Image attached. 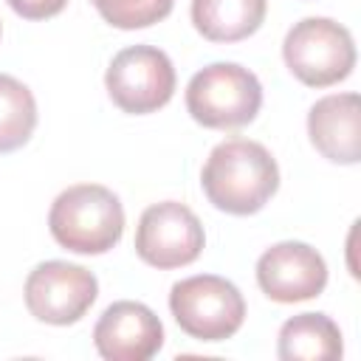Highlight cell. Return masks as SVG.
<instances>
[{"label":"cell","mask_w":361,"mask_h":361,"mask_svg":"<svg viewBox=\"0 0 361 361\" xmlns=\"http://www.w3.org/2000/svg\"><path fill=\"white\" fill-rule=\"evenodd\" d=\"M206 200L237 217L257 214L279 189V166L274 155L251 138L220 141L200 172Z\"/></svg>","instance_id":"obj_1"},{"label":"cell","mask_w":361,"mask_h":361,"mask_svg":"<svg viewBox=\"0 0 361 361\" xmlns=\"http://www.w3.org/2000/svg\"><path fill=\"white\" fill-rule=\"evenodd\" d=\"M48 228L73 254H104L124 234V206L102 183H76L51 203Z\"/></svg>","instance_id":"obj_2"},{"label":"cell","mask_w":361,"mask_h":361,"mask_svg":"<svg viewBox=\"0 0 361 361\" xmlns=\"http://www.w3.org/2000/svg\"><path fill=\"white\" fill-rule=\"evenodd\" d=\"M262 107L259 79L237 62H212L186 85L189 116L209 130H240Z\"/></svg>","instance_id":"obj_3"},{"label":"cell","mask_w":361,"mask_h":361,"mask_svg":"<svg viewBox=\"0 0 361 361\" xmlns=\"http://www.w3.org/2000/svg\"><path fill=\"white\" fill-rule=\"evenodd\" d=\"M288 71L307 87H330L344 82L355 68L353 34L330 17H305L293 23L282 42Z\"/></svg>","instance_id":"obj_4"},{"label":"cell","mask_w":361,"mask_h":361,"mask_svg":"<svg viewBox=\"0 0 361 361\" xmlns=\"http://www.w3.org/2000/svg\"><path fill=\"white\" fill-rule=\"evenodd\" d=\"M178 327L197 341H226L245 322V299L234 282L217 274L186 276L169 290Z\"/></svg>","instance_id":"obj_5"},{"label":"cell","mask_w":361,"mask_h":361,"mask_svg":"<svg viewBox=\"0 0 361 361\" xmlns=\"http://www.w3.org/2000/svg\"><path fill=\"white\" fill-rule=\"evenodd\" d=\"M104 87L118 110L130 116L155 113L175 93L172 59L155 45H130L107 65Z\"/></svg>","instance_id":"obj_6"},{"label":"cell","mask_w":361,"mask_h":361,"mask_svg":"<svg viewBox=\"0 0 361 361\" xmlns=\"http://www.w3.org/2000/svg\"><path fill=\"white\" fill-rule=\"evenodd\" d=\"M203 245L206 234L197 214L178 200L147 206L135 228V254L158 271L192 265Z\"/></svg>","instance_id":"obj_7"},{"label":"cell","mask_w":361,"mask_h":361,"mask_svg":"<svg viewBox=\"0 0 361 361\" xmlns=\"http://www.w3.org/2000/svg\"><path fill=\"white\" fill-rule=\"evenodd\" d=\"M25 307L37 322L65 327L79 322L99 296L96 276L76 262H39L25 279Z\"/></svg>","instance_id":"obj_8"},{"label":"cell","mask_w":361,"mask_h":361,"mask_svg":"<svg viewBox=\"0 0 361 361\" xmlns=\"http://www.w3.org/2000/svg\"><path fill=\"white\" fill-rule=\"evenodd\" d=\"M257 285L268 299L279 305L307 302L324 290L327 262L313 245L285 240L265 248L257 259Z\"/></svg>","instance_id":"obj_9"},{"label":"cell","mask_w":361,"mask_h":361,"mask_svg":"<svg viewBox=\"0 0 361 361\" xmlns=\"http://www.w3.org/2000/svg\"><path fill=\"white\" fill-rule=\"evenodd\" d=\"M93 344L107 361H149L164 347V324L144 302L121 299L99 316Z\"/></svg>","instance_id":"obj_10"},{"label":"cell","mask_w":361,"mask_h":361,"mask_svg":"<svg viewBox=\"0 0 361 361\" xmlns=\"http://www.w3.org/2000/svg\"><path fill=\"white\" fill-rule=\"evenodd\" d=\"M307 135L316 152L333 164L361 161V99L358 93H333L307 113Z\"/></svg>","instance_id":"obj_11"},{"label":"cell","mask_w":361,"mask_h":361,"mask_svg":"<svg viewBox=\"0 0 361 361\" xmlns=\"http://www.w3.org/2000/svg\"><path fill=\"white\" fill-rule=\"evenodd\" d=\"M268 0H192V23L209 42H240L265 23Z\"/></svg>","instance_id":"obj_12"},{"label":"cell","mask_w":361,"mask_h":361,"mask_svg":"<svg viewBox=\"0 0 361 361\" xmlns=\"http://www.w3.org/2000/svg\"><path fill=\"white\" fill-rule=\"evenodd\" d=\"M276 353L282 361H333L341 358V330L327 313H299L279 327Z\"/></svg>","instance_id":"obj_13"},{"label":"cell","mask_w":361,"mask_h":361,"mask_svg":"<svg viewBox=\"0 0 361 361\" xmlns=\"http://www.w3.org/2000/svg\"><path fill=\"white\" fill-rule=\"evenodd\" d=\"M37 127L34 93L14 76L0 73V152H14L28 144Z\"/></svg>","instance_id":"obj_14"},{"label":"cell","mask_w":361,"mask_h":361,"mask_svg":"<svg viewBox=\"0 0 361 361\" xmlns=\"http://www.w3.org/2000/svg\"><path fill=\"white\" fill-rule=\"evenodd\" d=\"M104 23L121 31L155 25L169 17L175 0H90Z\"/></svg>","instance_id":"obj_15"},{"label":"cell","mask_w":361,"mask_h":361,"mask_svg":"<svg viewBox=\"0 0 361 361\" xmlns=\"http://www.w3.org/2000/svg\"><path fill=\"white\" fill-rule=\"evenodd\" d=\"M23 20H48V17H56L68 0H6Z\"/></svg>","instance_id":"obj_16"}]
</instances>
